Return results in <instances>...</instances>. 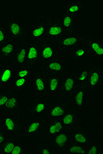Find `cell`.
<instances>
[{
	"label": "cell",
	"mask_w": 103,
	"mask_h": 154,
	"mask_svg": "<svg viewBox=\"0 0 103 154\" xmlns=\"http://www.w3.org/2000/svg\"><path fill=\"white\" fill-rule=\"evenodd\" d=\"M47 105H48V103L44 100H37V103H34V105L32 104L31 106L30 111L32 113H41L45 110Z\"/></svg>",
	"instance_id": "15"
},
{
	"label": "cell",
	"mask_w": 103,
	"mask_h": 154,
	"mask_svg": "<svg viewBox=\"0 0 103 154\" xmlns=\"http://www.w3.org/2000/svg\"><path fill=\"white\" fill-rule=\"evenodd\" d=\"M6 124L9 130H12L14 128V124L11 119L7 118L6 120Z\"/></svg>",
	"instance_id": "26"
},
{
	"label": "cell",
	"mask_w": 103,
	"mask_h": 154,
	"mask_svg": "<svg viewBox=\"0 0 103 154\" xmlns=\"http://www.w3.org/2000/svg\"><path fill=\"white\" fill-rule=\"evenodd\" d=\"M60 52L56 42L44 39L41 44L40 63H42L56 58Z\"/></svg>",
	"instance_id": "3"
},
{
	"label": "cell",
	"mask_w": 103,
	"mask_h": 154,
	"mask_svg": "<svg viewBox=\"0 0 103 154\" xmlns=\"http://www.w3.org/2000/svg\"><path fill=\"white\" fill-rule=\"evenodd\" d=\"M39 125V124L38 123H35L33 124L30 127L29 131V132H32L36 131L38 128Z\"/></svg>",
	"instance_id": "30"
},
{
	"label": "cell",
	"mask_w": 103,
	"mask_h": 154,
	"mask_svg": "<svg viewBox=\"0 0 103 154\" xmlns=\"http://www.w3.org/2000/svg\"><path fill=\"white\" fill-rule=\"evenodd\" d=\"M14 49L13 45L11 44H8L2 48L1 51L2 54L5 55H8L9 54L12 53Z\"/></svg>",
	"instance_id": "22"
},
{
	"label": "cell",
	"mask_w": 103,
	"mask_h": 154,
	"mask_svg": "<svg viewBox=\"0 0 103 154\" xmlns=\"http://www.w3.org/2000/svg\"><path fill=\"white\" fill-rule=\"evenodd\" d=\"M93 65V64L91 62L87 63L84 67L76 74L77 81H79L81 83V84H82L84 82L88 81Z\"/></svg>",
	"instance_id": "13"
},
{
	"label": "cell",
	"mask_w": 103,
	"mask_h": 154,
	"mask_svg": "<svg viewBox=\"0 0 103 154\" xmlns=\"http://www.w3.org/2000/svg\"><path fill=\"white\" fill-rule=\"evenodd\" d=\"M28 80V77H25L24 78H19L17 79L14 83V88L16 89H21L27 83Z\"/></svg>",
	"instance_id": "20"
},
{
	"label": "cell",
	"mask_w": 103,
	"mask_h": 154,
	"mask_svg": "<svg viewBox=\"0 0 103 154\" xmlns=\"http://www.w3.org/2000/svg\"><path fill=\"white\" fill-rule=\"evenodd\" d=\"M77 81L76 74L72 72L65 73L62 76L60 94L65 96L72 94Z\"/></svg>",
	"instance_id": "6"
},
{
	"label": "cell",
	"mask_w": 103,
	"mask_h": 154,
	"mask_svg": "<svg viewBox=\"0 0 103 154\" xmlns=\"http://www.w3.org/2000/svg\"><path fill=\"white\" fill-rule=\"evenodd\" d=\"M76 140L79 142L81 143H84L86 141V139L82 135L77 134L75 136Z\"/></svg>",
	"instance_id": "31"
},
{
	"label": "cell",
	"mask_w": 103,
	"mask_h": 154,
	"mask_svg": "<svg viewBox=\"0 0 103 154\" xmlns=\"http://www.w3.org/2000/svg\"><path fill=\"white\" fill-rule=\"evenodd\" d=\"M73 120V116L72 114H69L64 117L63 119L64 122L65 124L71 123Z\"/></svg>",
	"instance_id": "25"
},
{
	"label": "cell",
	"mask_w": 103,
	"mask_h": 154,
	"mask_svg": "<svg viewBox=\"0 0 103 154\" xmlns=\"http://www.w3.org/2000/svg\"><path fill=\"white\" fill-rule=\"evenodd\" d=\"M69 50L67 53L69 58L72 60L79 61L84 60L90 56V52L88 47L82 44Z\"/></svg>",
	"instance_id": "9"
},
{
	"label": "cell",
	"mask_w": 103,
	"mask_h": 154,
	"mask_svg": "<svg viewBox=\"0 0 103 154\" xmlns=\"http://www.w3.org/2000/svg\"><path fill=\"white\" fill-rule=\"evenodd\" d=\"M11 29L12 33L16 35L18 34L20 30L19 27L16 24H13L11 26Z\"/></svg>",
	"instance_id": "28"
},
{
	"label": "cell",
	"mask_w": 103,
	"mask_h": 154,
	"mask_svg": "<svg viewBox=\"0 0 103 154\" xmlns=\"http://www.w3.org/2000/svg\"><path fill=\"white\" fill-rule=\"evenodd\" d=\"M46 32L44 39L56 42L68 33L63 26L62 22L55 20L47 24Z\"/></svg>",
	"instance_id": "4"
},
{
	"label": "cell",
	"mask_w": 103,
	"mask_h": 154,
	"mask_svg": "<svg viewBox=\"0 0 103 154\" xmlns=\"http://www.w3.org/2000/svg\"><path fill=\"white\" fill-rule=\"evenodd\" d=\"M47 97L54 98L60 93L63 75L46 73Z\"/></svg>",
	"instance_id": "5"
},
{
	"label": "cell",
	"mask_w": 103,
	"mask_h": 154,
	"mask_svg": "<svg viewBox=\"0 0 103 154\" xmlns=\"http://www.w3.org/2000/svg\"><path fill=\"white\" fill-rule=\"evenodd\" d=\"M46 73L63 75L65 73L64 64L58 57L42 63V69Z\"/></svg>",
	"instance_id": "8"
},
{
	"label": "cell",
	"mask_w": 103,
	"mask_h": 154,
	"mask_svg": "<svg viewBox=\"0 0 103 154\" xmlns=\"http://www.w3.org/2000/svg\"><path fill=\"white\" fill-rule=\"evenodd\" d=\"M62 23L65 31L66 33H69L72 26V15L66 13L63 18Z\"/></svg>",
	"instance_id": "16"
},
{
	"label": "cell",
	"mask_w": 103,
	"mask_h": 154,
	"mask_svg": "<svg viewBox=\"0 0 103 154\" xmlns=\"http://www.w3.org/2000/svg\"><path fill=\"white\" fill-rule=\"evenodd\" d=\"M54 106L49 111V114L54 117L61 116L65 113L67 106L64 103H60Z\"/></svg>",
	"instance_id": "14"
},
{
	"label": "cell",
	"mask_w": 103,
	"mask_h": 154,
	"mask_svg": "<svg viewBox=\"0 0 103 154\" xmlns=\"http://www.w3.org/2000/svg\"><path fill=\"white\" fill-rule=\"evenodd\" d=\"M71 151L73 152L80 153H85L84 151L81 148L77 146H73L71 149Z\"/></svg>",
	"instance_id": "27"
},
{
	"label": "cell",
	"mask_w": 103,
	"mask_h": 154,
	"mask_svg": "<svg viewBox=\"0 0 103 154\" xmlns=\"http://www.w3.org/2000/svg\"><path fill=\"white\" fill-rule=\"evenodd\" d=\"M33 74L35 92L39 98L46 97H47L46 73L42 69H37Z\"/></svg>",
	"instance_id": "2"
},
{
	"label": "cell",
	"mask_w": 103,
	"mask_h": 154,
	"mask_svg": "<svg viewBox=\"0 0 103 154\" xmlns=\"http://www.w3.org/2000/svg\"><path fill=\"white\" fill-rule=\"evenodd\" d=\"M14 148V145L12 143H9L5 149V152L9 153L13 150Z\"/></svg>",
	"instance_id": "29"
},
{
	"label": "cell",
	"mask_w": 103,
	"mask_h": 154,
	"mask_svg": "<svg viewBox=\"0 0 103 154\" xmlns=\"http://www.w3.org/2000/svg\"><path fill=\"white\" fill-rule=\"evenodd\" d=\"M30 47L27 55V62L30 65L40 63L41 44H34Z\"/></svg>",
	"instance_id": "11"
},
{
	"label": "cell",
	"mask_w": 103,
	"mask_h": 154,
	"mask_svg": "<svg viewBox=\"0 0 103 154\" xmlns=\"http://www.w3.org/2000/svg\"><path fill=\"white\" fill-rule=\"evenodd\" d=\"M67 137L65 135L62 134L57 137L56 139L57 143L59 145H62L66 142Z\"/></svg>",
	"instance_id": "23"
},
{
	"label": "cell",
	"mask_w": 103,
	"mask_h": 154,
	"mask_svg": "<svg viewBox=\"0 0 103 154\" xmlns=\"http://www.w3.org/2000/svg\"><path fill=\"white\" fill-rule=\"evenodd\" d=\"M6 91H2V94L0 95V106H4L11 95Z\"/></svg>",
	"instance_id": "21"
},
{
	"label": "cell",
	"mask_w": 103,
	"mask_h": 154,
	"mask_svg": "<svg viewBox=\"0 0 103 154\" xmlns=\"http://www.w3.org/2000/svg\"><path fill=\"white\" fill-rule=\"evenodd\" d=\"M84 91V86L81 84L78 88H75L72 93V106L75 110H79L81 108L83 103Z\"/></svg>",
	"instance_id": "12"
},
{
	"label": "cell",
	"mask_w": 103,
	"mask_h": 154,
	"mask_svg": "<svg viewBox=\"0 0 103 154\" xmlns=\"http://www.w3.org/2000/svg\"><path fill=\"white\" fill-rule=\"evenodd\" d=\"M4 140V138L0 136V143L2 142Z\"/></svg>",
	"instance_id": "38"
},
{
	"label": "cell",
	"mask_w": 103,
	"mask_h": 154,
	"mask_svg": "<svg viewBox=\"0 0 103 154\" xmlns=\"http://www.w3.org/2000/svg\"><path fill=\"white\" fill-rule=\"evenodd\" d=\"M55 128H56V132H58L61 130L62 128V125L61 123H57L54 125Z\"/></svg>",
	"instance_id": "33"
},
{
	"label": "cell",
	"mask_w": 103,
	"mask_h": 154,
	"mask_svg": "<svg viewBox=\"0 0 103 154\" xmlns=\"http://www.w3.org/2000/svg\"><path fill=\"white\" fill-rule=\"evenodd\" d=\"M29 68L24 69L19 72L18 74V78H24V77L28 76L29 71Z\"/></svg>",
	"instance_id": "24"
},
{
	"label": "cell",
	"mask_w": 103,
	"mask_h": 154,
	"mask_svg": "<svg viewBox=\"0 0 103 154\" xmlns=\"http://www.w3.org/2000/svg\"><path fill=\"white\" fill-rule=\"evenodd\" d=\"M96 153V148L95 146H93L90 150L89 153V154H95Z\"/></svg>",
	"instance_id": "34"
},
{
	"label": "cell",
	"mask_w": 103,
	"mask_h": 154,
	"mask_svg": "<svg viewBox=\"0 0 103 154\" xmlns=\"http://www.w3.org/2000/svg\"><path fill=\"white\" fill-rule=\"evenodd\" d=\"M81 5L79 3H74L67 7L66 13L72 15L75 12L78 11L81 8Z\"/></svg>",
	"instance_id": "19"
},
{
	"label": "cell",
	"mask_w": 103,
	"mask_h": 154,
	"mask_svg": "<svg viewBox=\"0 0 103 154\" xmlns=\"http://www.w3.org/2000/svg\"><path fill=\"white\" fill-rule=\"evenodd\" d=\"M26 50L25 48H22L18 52V54L16 58V60L19 64L23 65L24 64L26 56Z\"/></svg>",
	"instance_id": "18"
},
{
	"label": "cell",
	"mask_w": 103,
	"mask_h": 154,
	"mask_svg": "<svg viewBox=\"0 0 103 154\" xmlns=\"http://www.w3.org/2000/svg\"><path fill=\"white\" fill-rule=\"evenodd\" d=\"M50 132L51 134H54L56 132V129L54 125L53 126L50 128Z\"/></svg>",
	"instance_id": "35"
},
{
	"label": "cell",
	"mask_w": 103,
	"mask_h": 154,
	"mask_svg": "<svg viewBox=\"0 0 103 154\" xmlns=\"http://www.w3.org/2000/svg\"><path fill=\"white\" fill-rule=\"evenodd\" d=\"M85 38L78 35L67 33L56 42L60 52H66L74 47L86 41Z\"/></svg>",
	"instance_id": "1"
},
{
	"label": "cell",
	"mask_w": 103,
	"mask_h": 154,
	"mask_svg": "<svg viewBox=\"0 0 103 154\" xmlns=\"http://www.w3.org/2000/svg\"><path fill=\"white\" fill-rule=\"evenodd\" d=\"M4 39V35L2 32L0 31V42H1Z\"/></svg>",
	"instance_id": "36"
},
{
	"label": "cell",
	"mask_w": 103,
	"mask_h": 154,
	"mask_svg": "<svg viewBox=\"0 0 103 154\" xmlns=\"http://www.w3.org/2000/svg\"><path fill=\"white\" fill-rule=\"evenodd\" d=\"M15 96L11 95L10 97L5 104L4 108L12 109L15 108L17 104V99Z\"/></svg>",
	"instance_id": "17"
},
{
	"label": "cell",
	"mask_w": 103,
	"mask_h": 154,
	"mask_svg": "<svg viewBox=\"0 0 103 154\" xmlns=\"http://www.w3.org/2000/svg\"><path fill=\"white\" fill-rule=\"evenodd\" d=\"M43 153L45 154H48L50 153V152H49V151L47 149H45L43 151Z\"/></svg>",
	"instance_id": "37"
},
{
	"label": "cell",
	"mask_w": 103,
	"mask_h": 154,
	"mask_svg": "<svg viewBox=\"0 0 103 154\" xmlns=\"http://www.w3.org/2000/svg\"><path fill=\"white\" fill-rule=\"evenodd\" d=\"M21 149L18 146H16L13 149L12 154H18L21 152Z\"/></svg>",
	"instance_id": "32"
},
{
	"label": "cell",
	"mask_w": 103,
	"mask_h": 154,
	"mask_svg": "<svg viewBox=\"0 0 103 154\" xmlns=\"http://www.w3.org/2000/svg\"><path fill=\"white\" fill-rule=\"evenodd\" d=\"M88 80L90 90L92 92L97 90L103 81L102 71L100 66L93 64Z\"/></svg>",
	"instance_id": "7"
},
{
	"label": "cell",
	"mask_w": 103,
	"mask_h": 154,
	"mask_svg": "<svg viewBox=\"0 0 103 154\" xmlns=\"http://www.w3.org/2000/svg\"><path fill=\"white\" fill-rule=\"evenodd\" d=\"M86 45L91 51L95 58H101L103 57V48L102 41L99 39H94L86 41Z\"/></svg>",
	"instance_id": "10"
}]
</instances>
